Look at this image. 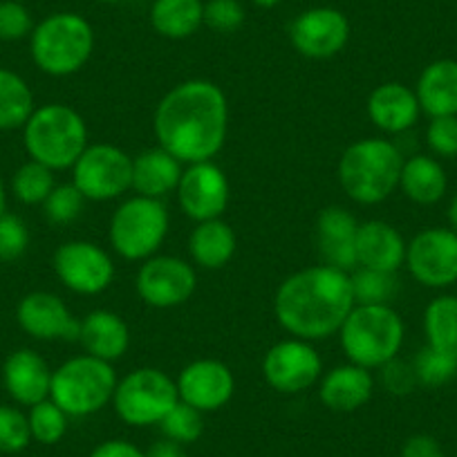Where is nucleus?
<instances>
[{
    "label": "nucleus",
    "mask_w": 457,
    "mask_h": 457,
    "mask_svg": "<svg viewBox=\"0 0 457 457\" xmlns=\"http://www.w3.org/2000/svg\"><path fill=\"white\" fill-rule=\"evenodd\" d=\"M5 206H7V195H5V184L0 179V215L5 213Z\"/></svg>",
    "instance_id": "obj_49"
},
{
    "label": "nucleus",
    "mask_w": 457,
    "mask_h": 457,
    "mask_svg": "<svg viewBox=\"0 0 457 457\" xmlns=\"http://www.w3.org/2000/svg\"><path fill=\"white\" fill-rule=\"evenodd\" d=\"M448 224H451V228L457 234V193L453 195L451 204H448Z\"/></svg>",
    "instance_id": "obj_47"
},
{
    "label": "nucleus",
    "mask_w": 457,
    "mask_h": 457,
    "mask_svg": "<svg viewBox=\"0 0 457 457\" xmlns=\"http://www.w3.org/2000/svg\"><path fill=\"white\" fill-rule=\"evenodd\" d=\"M375 390L372 372L354 363L337 366L320 377L319 397L334 412H354L366 406Z\"/></svg>",
    "instance_id": "obj_23"
},
{
    "label": "nucleus",
    "mask_w": 457,
    "mask_h": 457,
    "mask_svg": "<svg viewBox=\"0 0 457 457\" xmlns=\"http://www.w3.org/2000/svg\"><path fill=\"white\" fill-rule=\"evenodd\" d=\"M357 267L393 271L406 265V240L393 224L384 220H368L357 228Z\"/></svg>",
    "instance_id": "obj_22"
},
{
    "label": "nucleus",
    "mask_w": 457,
    "mask_h": 457,
    "mask_svg": "<svg viewBox=\"0 0 457 457\" xmlns=\"http://www.w3.org/2000/svg\"><path fill=\"white\" fill-rule=\"evenodd\" d=\"M403 332V320L395 307L354 305L343 320L338 337L348 363L375 370L399 357Z\"/></svg>",
    "instance_id": "obj_5"
},
{
    "label": "nucleus",
    "mask_w": 457,
    "mask_h": 457,
    "mask_svg": "<svg viewBox=\"0 0 457 457\" xmlns=\"http://www.w3.org/2000/svg\"><path fill=\"white\" fill-rule=\"evenodd\" d=\"M426 144L435 157L444 160L457 157V114L433 117L426 129Z\"/></svg>",
    "instance_id": "obj_41"
},
{
    "label": "nucleus",
    "mask_w": 457,
    "mask_h": 457,
    "mask_svg": "<svg viewBox=\"0 0 457 457\" xmlns=\"http://www.w3.org/2000/svg\"><path fill=\"white\" fill-rule=\"evenodd\" d=\"M153 130L157 144L182 164L211 162L227 142V95L218 83L188 79L162 96Z\"/></svg>",
    "instance_id": "obj_1"
},
{
    "label": "nucleus",
    "mask_w": 457,
    "mask_h": 457,
    "mask_svg": "<svg viewBox=\"0 0 457 457\" xmlns=\"http://www.w3.org/2000/svg\"><path fill=\"white\" fill-rule=\"evenodd\" d=\"M79 343L86 354L101 361H117L130 345V329L120 314L110 310H95L81 320Z\"/></svg>",
    "instance_id": "obj_24"
},
{
    "label": "nucleus",
    "mask_w": 457,
    "mask_h": 457,
    "mask_svg": "<svg viewBox=\"0 0 457 457\" xmlns=\"http://www.w3.org/2000/svg\"><path fill=\"white\" fill-rule=\"evenodd\" d=\"M421 112L433 117L457 114V61L439 59L426 65L415 87Z\"/></svg>",
    "instance_id": "obj_25"
},
{
    "label": "nucleus",
    "mask_w": 457,
    "mask_h": 457,
    "mask_svg": "<svg viewBox=\"0 0 457 457\" xmlns=\"http://www.w3.org/2000/svg\"><path fill=\"white\" fill-rule=\"evenodd\" d=\"M412 370H415L420 386H424V388H442V386L457 379V357L424 345L417 353L415 361H412Z\"/></svg>",
    "instance_id": "obj_34"
},
{
    "label": "nucleus",
    "mask_w": 457,
    "mask_h": 457,
    "mask_svg": "<svg viewBox=\"0 0 457 457\" xmlns=\"http://www.w3.org/2000/svg\"><path fill=\"white\" fill-rule=\"evenodd\" d=\"M289 41L307 59H329L348 46L350 21L334 7H312L294 19Z\"/></svg>",
    "instance_id": "obj_16"
},
{
    "label": "nucleus",
    "mask_w": 457,
    "mask_h": 457,
    "mask_svg": "<svg viewBox=\"0 0 457 457\" xmlns=\"http://www.w3.org/2000/svg\"><path fill=\"white\" fill-rule=\"evenodd\" d=\"M21 329L37 341H79L81 320L56 294L32 292L16 307Z\"/></svg>",
    "instance_id": "obj_18"
},
{
    "label": "nucleus",
    "mask_w": 457,
    "mask_h": 457,
    "mask_svg": "<svg viewBox=\"0 0 457 457\" xmlns=\"http://www.w3.org/2000/svg\"><path fill=\"white\" fill-rule=\"evenodd\" d=\"M34 29L32 14L19 0H0V41H21Z\"/></svg>",
    "instance_id": "obj_40"
},
{
    "label": "nucleus",
    "mask_w": 457,
    "mask_h": 457,
    "mask_svg": "<svg viewBox=\"0 0 457 457\" xmlns=\"http://www.w3.org/2000/svg\"><path fill=\"white\" fill-rule=\"evenodd\" d=\"M420 101L415 90L399 81L377 86L368 96V117L379 130L399 135L411 130L420 121Z\"/></svg>",
    "instance_id": "obj_21"
},
{
    "label": "nucleus",
    "mask_w": 457,
    "mask_h": 457,
    "mask_svg": "<svg viewBox=\"0 0 457 457\" xmlns=\"http://www.w3.org/2000/svg\"><path fill=\"white\" fill-rule=\"evenodd\" d=\"M96 3H108L110 5V3H120V0H96Z\"/></svg>",
    "instance_id": "obj_50"
},
{
    "label": "nucleus",
    "mask_w": 457,
    "mask_h": 457,
    "mask_svg": "<svg viewBox=\"0 0 457 457\" xmlns=\"http://www.w3.org/2000/svg\"><path fill=\"white\" fill-rule=\"evenodd\" d=\"M403 155L393 142L366 137L350 144L338 160V184L357 204H379L399 188Z\"/></svg>",
    "instance_id": "obj_3"
},
{
    "label": "nucleus",
    "mask_w": 457,
    "mask_h": 457,
    "mask_svg": "<svg viewBox=\"0 0 457 457\" xmlns=\"http://www.w3.org/2000/svg\"><path fill=\"white\" fill-rule=\"evenodd\" d=\"M34 92L21 74L0 68V130L23 129L32 112Z\"/></svg>",
    "instance_id": "obj_31"
},
{
    "label": "nucleus",
    "mask_w": 457,
    "mask_h": 457,
    "mask_svg": "<svg viewBox=\"0 0 457 457\" xmlns=\"http://www.w3.org/2000/svg\"><path fill=\"white\" fill-rule=\"evenodd\" d=\"M139 298L155 310L179 307L193 296L197 287L195 270L175 256H151L139 267L135 280Z\"/></svg>",
    "instance_id": "obj_14"
},
{
    "label": "nucleus",
    "mask_w": 457,
    "mask_h": 457,
    "mask_svg": "<svg viewBox=\"0 0 457 457\" xmlns=\"http://www.w3.org/2000/svg\"><path fill=\"white\" fill-rule=\"evenodd\" d=\"M23 144L29 160L52 170L72 169L90 146L86 120L65 104H47L34 110L23 126Z\"/></svg>",
    "instance_id": "obj_4"
},
{
    "label": "nucleus",
    "mask_w": 457,
    "mask_h": 457,
    "mask_svg": "<svg viewBox=\"0 0 457 457\" xmlns=\"http://www.w3.org/2000/svg\"><path fill=\"white\" fill-rule=\"evenodd\" d=\"M29 442L28 415L14 406H0V453H21Z\"/></svg>",
    "instance_id": "obj_38"
},
{
    "label": "nucleus",
    "mask_w": 457,
    "mask_h": 457,
    "mask_svg": "<svg viewBox=\"0 0 457 457\" xmlns=\"http://www.w3.org/2000/svg\"><path fill=\"white\" fill-rule=\"evenodd\" d=\"M357 218L343 206H328L320 211L316 220V240L325 265L343 271L357 267Z\"/></svg>",
    "instance_id": "obj_20"
},
{
    "label": "nucleus",
    "mask_w": 457,
    "mask_h": 457,
    "mask_svg": "<svg viewBox=\"0 0 457 457\" xmlns=\"http://www.w3.org/2000/svg\"><path fill=\"white\" fill-rule=\"evenodd\" d=\"M350 283H353L354 305H390L397 294V278L393 271L357 267L354 274H350Z\"/></svg>",
    "instance_id": "obj_32"
},
{
    "label": "nucleus",
    "mask_w": 457,
    "mask_h": 457,
    "mask_svg": "<svg viewBox=\"0 0 457 457\" xmlns=\"http://www.w3.org/2000/svg\"><path fill=\"white\" fill-rule=\"evenodd\" d=\"M381 381H384V388L393 395H411L417 388V377L412 370V363H403L399 359L386 363L381 368Z\"/></svg>",
    "instance_id": "obj_43"
},
{
    "label": "nucleus",
    "mask_w": 457,
    "mask_h": 457,
    "mask_svg": "<svg viewBox=\"0 0 457 457\" xmlns=\"http://www.w3.org/2000/svg\"><path fill=\"white\" fill-rule=\"evenodd\" d=\"M204 412L195 411L188 403L178 402L169 411V415L160 421L162 433L166 435V439H173L178 444H193L202 437V430H204V420H202Z\"/></svg>",
    "instance_id": "obj_36"
},
{
    "label": "nucleus",
    "mask_w": 457,
    "mask_h": 457,
    "mask_svg": "<svg viewBox=\"0 0 457 457\" xmlns=\"http://www.w3.org/2000/svg\"><path fill=\"white\" fill-rule=\"evenodd\" d=\"M179 402L178 384L160 368H137L129 372L112 395L117 417L129 426H155Z\"/></svg>",
    "instance_id": "obj_9"
},
{
    "label": "nucleus",
    "mask_w": 457,
    "mask_h": 457,
    "mask_svg": "<svg viewBox=\"0 0 457 457\" xmlns=\"http://www.w3.org/2000/svg\"><path fill=\"white\" fill-rule=\"evenodd\" d=\"M52 372L54 370H50L41 354L21 348L3 363V384L16 403L32 408L34 403L50 399Z\"/></svg>",
    "instance_id": "obj_19"
},
{
    "label": "nucleus",
    "mask_w": 457,
    "mask_h": 457,
    "mask_svg": "<svg viewBox=\"0 0 457 457\" xmlns=\"http://www.w3.org/2000/svg\"><path fill=\"white\" fill-rule=\"evenodd\" d=\"M54 271L61 283L74 294L95 296L105 292L114 278V265L108 252L87 240H70L54 253Z\"/></svg>",
    "instance_id": "obj_13"
},
{
    "label": "nucleus",
    "mask_w": 457,
    "mask_h": 457,
    "mask_svg": "<svg viewBox=\"0 0 457 457\" xmlns=\"http://www.w3.org/2000/svg\"><path fill=\"white\" fill-rule=\"evenodd\" d=\"M146 457H188L182 444L173 442V439H160L153 444L146 451Z\"/></svg>",
    "instance_id": "obj_46"
},
{
    "label": "nucleus",
    "mask_w": 457,
    "mask_h": 457,
    "mask_svg": "<svg viewBox=\"0 0 457 457\" xmlns=\"http://www.w3.org/2000/svg\"><path fill=\"white\" fill-rule=\"evenodd\" d=\"M354 307L350 271L314 265L280 283L274 314L280 328L303 341H323L341 329Z\"/></svg>",
    "instance_id": "obj_2"
},
{
    "label": "nucleus",
    "mask_w": 457,
    "mask_h": 457,
    "mask_svg": "<svg viewBox=\"0 0 457 457\" xmlns=\"http://www.w3.org/2000/svg\"><path fill=\"white\" fill-rule=\"evenodd\" d=\"M426 345L457 357V296L442 294L424 310Z\"/></svg>",
    "instance_id": "obj_30"
},
{
    "label": "nucleus",
    "mask_w": 457,
    "mask_h": 457,
    "mask_svg": "<svg viewBox=\"0 0 457 457\" xmlns=\"http://www.w3.org/2000/svg\"><path fill=\"white\" fill-rule=\"evenodd\" d=\"M90 457H146V451L126 439H108V442L99 444L90 453Z\"/></svg>",
    "instance_id": "obj_45"
},
{
    "label": "nucleus",
    "mask_w": 457,
    "mask_h": 457,
    "mask_svg": "<svg viewBox=\"0 0 457 457\" xmlns=\"http://www.w3.org/2000/svg\"><path fill=\"white\" fill-rule=\"evenodd\" d=\"M112 363L81 354L61 363L52 372L50 399L68 417H87L112 402L117 388Z\"/></svg>",
    "instance_id": "obj_7"
},
{
    "label": "nucleus",
    "mask_w": 457,
    "mask_h": 457,
    "mask_svg": "<svg viewBox=\"0 0 457 457\" xmlns=\"http://www.w3.org/2000/svg\"><path fill=\"white\" fill-rule=\"evenodd\" d=\"M245 23V7L240 0H209L204 3V25L215 32H236Z\"/></svg>",
    "instance_id": "obj_42"
},
{
    "label": "nucleus",
    "mask_w": 457,
    "mask_h": 457,
    "mask_svg": "<svg viewBox=\"0 0 457 457\" xmlns=\"http://www.w3.org/2000/svg\"><path fill=\"white\" fill-rule=\"evenodd\" d=\"M184 169L182 162L175 160L162 146L148 148L133 157V191L137 195L162 200L178 188Z\"/></svg>",
    "instance_id": "obj_26"
},
{
    "label": "nucleus",
    "mask_w": 457,
    "mask_h": 457,
    "mask_svg": "<svg viewBox=\"0 0 457 457\" xmlns=\"http://www.w3.org/2000/svg\"><path fill=\"white\" fill-rule=\"evenodd\" d=\"M29 247L28 224L14 213L0 215V261H16Z\"/></svg>",
    "instance_id": "obj_39"
},
{
    "label": "nucleus",
    "mask_w": 457,
    "mask_h": 457,
    "mask_svg": "<svg viewBox=\"0 0 457 457\" xmlns=\"http://www.w3.org/2000/svg\"><path fill=\"white\" fill-rule=\"evenodd\" d=\"M280 0H253V5L262 7V10H271V7L278 5Z\"/></svg>",
    "instance_id": "obj_48"
},
{
    "label": "nucleus",
    "mask_w": 457,
    "mask_h": 457,
    "mask_svg": "<svg viewBox=\"0 0 457 457\" xmlns=\"http://www.w3.org/2000/svg\"><path fill=\"white\" fill-rule=\"evenodd\" d=\"M399 188L415 204H437L446 195V170L439 164L437 157L412 155L411 160H403L402 175H399Z\"/></svg>",
    "instance_id": "obj_27"
},
{
    "label": "nucleus",
    "mask_w": 457,
    "mask_h": 457,
    "mask_svg": "<svg viewBox=\"0 0 457 457\" xmlns=\"http://www.w3.org/2000/svg\"><path fill=\"white\" fill-rule=\"evenodd\" d=\"M406 267L412 278L430 289L457 283V234L451 227H430L408 243Z\"/></svg>",
    "instance_id": "obj_11"
},
{
    "label": "nucleus",
    "mask_w": 457,
    "mask_h": 457,
    "mask_svg": "<svg viewBox=\"0 0 457 457\" xmlns=\"http://www.w3.org/2000/svg\"><path fill=\"white\" fill-rule=\"evenodd\" d=\"M95 50L92 25L74 12H59L34 25L29 54L37 68L50 77H70L86 68Z\"/></svg>",
    "instance_id": "obj_6"
},
{
    "label": "nucleus",
    "mask_w": 457,
    "mask_h": 457,
    "mask_svg": "<svg viewBox=\"0 0 457 457\" xmlns=\"http://www.w3.org/2000/svg\"><path fill=\"white\" fill-rule=\"evenodd\" d=\"M54 187V170L34 160L25 162L14 173V179H12V191H14L16 200L29 206L43 204Z\"/></svg>",
    "instance_id": "obj_33"
},
{
    "label": "nucleus",
    "mask_w": 457,
    "mask_h": 457,
    "mask_svg": "<svg viewBox=\"0 0 457 457\" xmlns=\"http://www.w3.org/2000/svg\"><path fill=\"white\" fill-rule=\"evenodd\" d=\"M238 240H236L231 224L224 222L222 218L197 222L188 238V252L195 265L204 270H222L234 258Z\"/></svg>",
    "instance_id": "obj_28"
},
{
    "label": "nucleus",
    "mask_w": 457,
    "mask_h": 457,
    "mask_svg": "<svg viewBox=\"0 0 457 457\" xmlns=\"http://www.w3.org/2000/svg\"><path fill=\"white\" fill-rule=\"evenodd\" d=\"M262 377L283 395H296L319 384L323 377V361L312 341L285 338L267 350L262 359Z\"/></svg>",
    "instance_id": "obj_12"
},
{
    "label": "nucleus",
    "mask_w": 457,
    "mask_h": 457,
    "mask_svg": "<svg viewBox=\"0 0 457 457\" xmlns=\"http://www.w3.org/2000/svg\"><path fill=\"white\" fill-rule=\"evenodd\" d=\"M28 421L32 439L46 446L59 444L68 433V415L52 399L34 403L28 412Z\"/></svg>",
    "instance_id": "obj_35"
},
{
    "label": "nucleus",
    "mask_w": 457,
    "mask_h": 457,
    "mask_svg": "<svg viewBox=\"0 0 457 457\" xmlns=\"http://www.w3.org/2000/svg\"><path fill=\"white\" fill-rule=\"evenodd\" d=\"M179 402L200 412H213L227 406L234 397L236 379L227 363L215 359H197L188 363L178 377Z\"/></svg>",
    "instance_id": "obj_17"
},
{
    "label": "nucleus",
    "mask_w": 457,
    "mask_h": 457,
    "mask_svg": "<svg viewBox=\"0 0 457 457\" xmlns=\"http://www.w3.org/2000/svg\"><path fill=\"white\" fill-rule=\"evenodd\" d=\"M402 457H446V453L433 435L417 433L403 442Z\"/></svg>",
    "instance_id": "obj_44"
},
{
    "label": "nucleus",
    "mask_w": 457,
    "mask_h": 457,
    "mask_svg": "<svg viewBox=\"0 0 457 457\" xmlns=\"http://www.w3.org/2000/svg\"><path fill=\"white\" fill-rule=\"evenodd\" d=\"M72 184L86 200H114L133 188V157L112 144H92L72 166Z\"/></svg>",
    "instance_id": "obj_10"
},
{
    "label": "nucleus",
    "mask_w": 457,
    "mask_h": 457,
    "mask_svg": "<svg viewBox=\"0 0 457 457\" xmlns=\"http://www.w3.org/2000/svg\"><path fill=\"white\" fill-rule=\"evenodd\" d=\"M83 204H86V197L74 184H56L47 200L43 202V211L52 224H70L81 215Z\"/></svg>",
    "instance_id": "obj_37"
},
{
    "label": "nucleus",
    "mask_w": 457,
    "mask_h": 457,
    "mask_svg": "<svg viewBox=\"0 0 457 457\" xmlns=\"http://www.w3.org/2000/svg\"><path fill=\"white\" fill-rule=\"evenodd\" d=\"M151 25L160 37L182 41L204 25L202 0H155L151 7Z\"/></svg>",
    "instance_id": "obj_29"
},
{
    "label": "nucleus",
    "mask_w": 457,
    "mask_h": 457,
    "mask_svg": "<svg viewBox=\"0 0 457 457\" xmlns=\"http://www.w3.org/2000/svg\"><path fill=\"white\" fill-rule=\"evenodd\" d=\"M175 193H178L179 209L195 222L222 218L228 200H231V187H228L227 175L213 162L188 164L179 178Z\"/></svg>",
    "instance_id": "obj_15"
},
{
    "label": "nucleus",
    "mask_w": 457,
    "mask_h": 457,
    "mask_svg": "<svg viewBox=\"0 0 457 457\" xmlns=\"http://www.w3.org/2000/svg\"><path fill=\"white\" fill-rule=\"evenodd\" d=\"M169 234V211L162 200L135 195L121 202L110 220V245L126 261H148Z\"/></svg>",
    "instance_id": "obj_8"
}]
</instances>
